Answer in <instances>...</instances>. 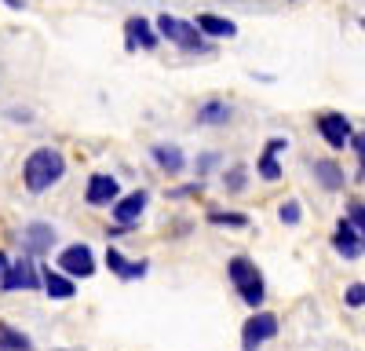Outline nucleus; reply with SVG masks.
Instances as JSON below:
<instances>
[{"label": "nucleus", "mask_w": 365, "mask_h": 351, "mask_svg": "<svg viewBox=\"0 0 365 351\" xmlns=\"http://www.w3.org/2000/svg\"><path fill=\"white\" fill-rule=\"evenodd\" d=\"M208 220H212V223H230V227H245V223H249L245 216H237V213H212Z\"/></svg>", "instance_id": "nucleus-21"}, {"label": "nucleus", "mask_w": 365, "mask_h": 351, "mask_svg": "<svg viewBox=\"0 0 365 351\" xmlns=\"http://www.w3.org/2000/svg\"><path fill=\"white\" fill-rule=\"evenodd\" d=\"M41 282H44V289H48V297H51V300H70L73 292H77L70 275H63V271H51V268H44Z\"/></svg>", "instance_id": "nucleus-11"}, {"label": "nucleus", "mask_w": 365, "mask_h": 351, "mask_svg": "<svg viewBox=\"0 0 365 351\" xmlns=\"http://www.w3.org/2000/svg\"><path fill=\"white\" fill-rule=\"evenodd\" d=\"M58 271L70 278H88V275H96V256H91L88 245H70L58 256Z\"/></svg>", "instance_id": "nucleus-5"}, {"label": "nucleus", "mask_w": 365, "mask_h": 351, "mask_svg": "<svg viewBox=\"0 0 365 351\" xmlns=\"http://www.w3.org/2000/svg\"><path fill=\"white\" fill-rule=\"evenodd\" d=\"M4 271H8V256L0 253V278H4Z\"/></svg>", "instance_id": "nucleus-27"}, {"label": "nucleus", "mask_w": 365, "mask_h": 351, "mask_svg": "<svg viewBox=\"0 0 365 351\" xmlns=\"http://www.w3.org/2000/svg\"><path fill=\"white\" fill-rule=\"evenodd\" d=\"M158 34L168 37L172 44H179V48H187V51H197L201 48V29L190 26V22H182V19H172V15H161L158 19Z\"/></svg>", "instance_id": "nucleus-4"}, {"label": "nucleus", "mask_w": 365, "mask_h": 351, "mask_svg": "<svg viewBox=\"0 0 365 351\" xmlns=\"http://www.w3.org/2000/svg\"><path fill=\"white\" fill-rule=\"evenodd\" d=\"M314 176L322 180L325 190H340V187H344V172L332 165V161H314Z\"/></svg>", "instance_id": "nucleus-16"}, {"label": "nucleus", "mask_w": 365, "mask_h": 351, "mask_svg": "<svg viewBox=\"0 0 365 351\" xmlns=\"http://www.w3.org/2000/svg\"><path fill=\"white\" fill-rule=\"evenodd\" d=\"M351 146L358 151V161H361V172H365V136H351Z\"/></svg>", "instance_id": "nucleus-25"}, {"label": "nucleus", "mask_w": 365, "mask_h": 351, "mask_svg": "<svg viewBox=\"0 0 365 351\" xmlns=\"http://www.w3.org/2000/svg\"><path fill=\"white\" fill-rule=\"evenodd\" d=\"M106 263H110V271L117 275V278H125V282H132V278H143L146 275V263L139 260V263H132V260H125L117 249H106Z\"/></svg>", "instance_id": "nucleus-13"}, {"label": "nucleus", "mask_w": 365, "mask_h": 351, "mask_svg": "<svg viewBox=\"0 0 365 351\" xmlns=\"http://www.w3.org/2000/svg\"><path fill=\"white\" fill-rule=\"evenodd\" d=\"M63 172H66V161H63V154H58L55 146H41V151H34L26 158V168H22L26 187L34 194H41L51 183H58V180H63Z\"/></svg>", "instance_id": "nucleus-1"}, {"label": "nucleus", "mask_w": 365, "mask_h": 351, "mask_svg": "<svg viewBox=\"0 0 365 351\" xmlns=\"http://www.w3.org/2000/svg\"><path fill=\"white\" fill-rule=\"evenodd\" d=\"M227 275H230V282L237 285L241 300H245L249 307H259V304H263V278H259L256 263H252L249 256H234L230 268H227Z\"/></svg>", "instance_id": "nucleus-2"}, {"label": "nucleus", "mask_w": 365, "mask_h": 351, "mask_svg": "<svg viewBox=\"0 0 365 351\" xmlns=\"http://www.w3.org/2000/svg\"><path fill=\"white\" fill-rule=\"evenodd\" d=\"M332 245H336V253H344L347 260H354L365 245H361V238L354 234V223L351 220H340V227H336V234H332Z\"/></svg>", "instance_id": "nucleus-12"}, {"label": "nucleus", "mask_w": 365, "mask_h": 351, "mask_svg": "<svg viewBox=\"0 0 365 351\" xmlns=\"http://www.w3.org/2000/svg\"><path fill=\"white\" fill-rule=\"evenodd\" d=\"M143 209H146V190H135V194L120 198V201L113 205V220L128 227V223H135V220L143 216Z\"/></svg>", "instance_id": "nucleus-9"}, {"label": "nucleus", "mask_w": 365, "mask_h": 351, "mask_svg": "<svg viewBox=\"0 0 365 351\" xmlns=\"http://www.w3.org/2000/svg\"><path fill=\"white\" fill-rule=\"evenodd\" d=\"M318 132L325 136L329 146L344 151V143L351 139V121H347L344 113H322V117H318Z\"/></svg>", "instance_id": "nucleus-7"}, {"label": "nucleus", "mask_w": 365, "mask_h": 351, "mask_svg": "<svg viewBox=\"0 0 365 351\" xmlns=\"http://www.w3.org/2000/svg\"><path fill=\"white\" fill-rule=\"evenodd\" d=\"M351 223L361 227V234H365V205H351Z\"/></svg>", "instance_id": "nucleus-24"}, {"label": "nucleus", "mask_w": 365, "mask_h": 351, "mask_svg": "<svg viewBox=\"0 0 365 351\" xmlns=\"http://www.w3.org/2000/svg\"><path fill=\"white\" fill-rule=\"evenodd\" d=\"M117 190H120V187H117L113 176H91L84 198H88V205H110V201L117 198Z\"/></svg>", "instance_id": "nucleus-8"}, {"label": "nucleus", "mask_w": 365, "mask_h": 351, "mask_svg": "<svg viewBox=\"0 0 365 351\" xmlns=\"http://www.w3.org/2000/svg\"><path fill=\"white\" fill-rule=\"evenodd\" d=\"M278 337V318H274L270 311H259L245 322V330H241V347L245 351H259L267 340Z\"/></svg>", "instance_id": "nucleus-3"}, {"label": "nucleus", "mask_w": 365, "mask_h": 351, "mask_svg": "<svg viewBox=\"0 0 365 351\" xmlns=\"http://www.w3.org/2000/svg\"><path fill=\"white\" fill-rule=\"evenodd\" d=\"M197 29L208 37H234L237 26L230 19H220V15H197Z\"/></svg>", "instance_id": "nucleus-15"}, {"label": "nucleus", "mask_w": 365, "mask_h": 351, "mask_svg": "<svg viewBox=\"0 0 365 351\" xmlns=\"http://www.w3.org/2000/svg\"><path fill=\"white\" fill-rule=\"evenodd\" d=\"M361 245H365V238H361Z\"/></svg>", "instance_id": "nucleus-28"}, {"label": "nucleus", "mask_w": 365, "mask_h": 351, "mask_svg": "<svg viewBox=\"0 0 365 351\" xmlns=\"http://www.w3.org/2000/svg\"><path fill=\"white\" fill-rule=\"evenodd\" d=\"M347 304H351V307H361V304H365V285H361V282L347 289Z\"/></svg>", "instance_id": "nucleus-23"}, {"label": "nucleus", "mask_w": 365, "mask_h": 351, "mask_svg": "<svg viewBox=\"0 0 365 351\" xmlns=\"http://www.w3.org/2000/svg\"><path fill=\"white\" fill-rule=\"evenodd\" d=\"M154 158L165 172H179L182 168V154L175 151V146H154Z\"/></svg>", "instance_id": "nucleus-19"}, {"label": "nucleus", "mask_w": 365, "mask_h": 351, "mask_svg": "<svg viewBox=\"0 0 365 351\" xmlns=\"http://www.w3.org/2000/svg\"><path fill=\"white\" fill-rule=\"evenodd\" d=\"M125 34H128V48L143 44V48H158V34L150 29L146 19H128L125 22Z\"/></svg>", "instance_id": "nucleus-14"}, {"label": "nucleus", "mask_w": 365, "mask_h": 351, "mask_svg": "<svg viewBox=\"0 0 365 351\" xmlns=\"http://www.w3.org/2000/svg\"><path fill=\"white\" fill-rule=\"evenodd\" d=\"M0 351H29V337L0 322Z\"/></svg>", "instance_id": "nucleus-17"}, {"label": "nucleus", "mask_w": 365, "mask_h": 351, "mask_svg": "<svg viewBox=\"0 0 365 351\" xmlns=\"http://www.w3.org/2000/svg\"><path fill=\"white\" fill-rule=\"evenodd\" d=\"M22 242H26L29 253H48V249L55 245V227H48V223H29V227L22 230Z\"/></svg>", "instance_id": "nucleus-10"}, {"label": "nucleus", "mask_w": 365, "mask_h": 351, "mask_svg": "<svg viewBox=\"0 0 365 351\" xmlns=\"http://www.w3.org/2000/svg\"><path fill=\"white\" fill-rule=\"evenodd\" d=\"M259 176H263V180H278V176H282V168H278V161H274V154H263Z\"/></svg>", "instance_id": "nucleus-20"}, {"label": "nucleus", "mask_w": 365, "mask_h": 351, "mask_svg": "<svg viewBox=\"0 0 365 351\" xmlns=\"http://www.w3.org/2000/svg\"><path fill=\"white\" fill-rule=\"evenodd\" d=\"M282 220L285 223H299V201H285L282 205Z\"/></svg>", "instance_id": "nucleus-22"}, {"label": "nucleus", "mask_w": 365, "mask_h": 351, "mask_svg": "<svg viewBox=\"0 0 365 351\" xmlns=\"http://www.w3.org/2000/svg\"><path fill=\"white\" fill-rule=\"evenodd\" d=\"M245 187V168H234L230 172V190H241Z\"/></svg>", "instance_id": "nucleus-26"}, {"label": "nucleus", "mask_w": 365, "mask_h": 351, "mask_svg": "<svg viewBox=\"0 0 365 351\" xmlns=\"http://www.w3.org/2000/svg\"><path fill=\"white\" fill-rule=\"evenodd\" d=\"M227 117H230V106L227 103H208L197 110V121L201 125H227Z\"/></svg>", "instance_id": "nucleus-18"}, {"label": "nucleus", "mask_w": 365, "mask_h": 351, "mask_svg": "<svg viewBox=\"0 0 365 351\" xmlns=\"http://www.w3.org/2000/svg\"><path fill=\"white\" fill-rule=\"evenodd\" d=\"M41 285V275L29 260H19V263H8L4 278H0V289L4 292H15V289H37Z\"/></svg>", "instance_id": "nucleus-6"}]
</instances>
